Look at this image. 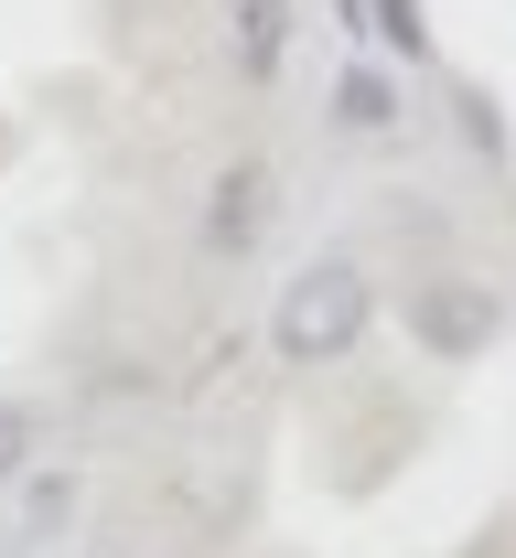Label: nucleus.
Masks as SVG:
<instances>
[{
  "label": "nucleus",
  "instance_id": "1",
  "mask_svg": "<svg viewBox=\"0 0 516 558\" xmlns=\"http://www.w3.org/2000/svg\"><path fill=\"white\" fill-rule=\"evenodd\" d=\"M334 108H345L356 130H387V86H376V75H345V86H334Z\"/></svg>",
  "mask_w": 516,
  "mask_h": 558
}]
</instances>
